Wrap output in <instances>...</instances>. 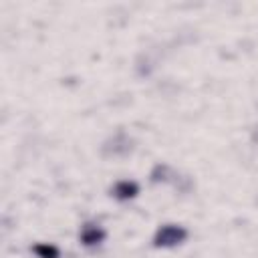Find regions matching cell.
<instances>
[{
  "label": "cell",
  "instance_id": "obj_1",
  "mask_svg": "<svg viewBox=\"0 0 258 258\" xmlns=\"http://www.w3.org/2000/svg\"><path fill=\"white\" fill-rule=\"evenodd\" d=\"M183 238H185V230H181L177 226H163L155 236V244L157 246H171Z\"/></svg>",
  "mask_w": 258,
  "mask_h": 258
},
{
  "label": "cell",
  "instance_id": "obj_2",
  "mask_svg": "<svg viewBox=\"0 0 258 258\" xmlns=\"http://www.w3.org/2000/svg\"><path fill=\"white\" fill-rule=\"evenodd\" d=\"M113 191H115L117 198L125 200V198H133V196L137 194V185H135L133 181H119Z\"/></svg>",
  "mask_w": 258,
  "mask_h": 258
},
{
  "label": "cell",
  "instance_id": "obj_3",
  "mask_svg": "<svg viewBox=\"0 0 258 258\" xmlns=\"http://www.w3.org/2000/svg\"><path fill=\"white\" fill-rule=\"evenodd\" d=\"M34 252L40 256V258H56L58 252L54 246H48V244H36L34 246Z\"/></svg>",
  "mask_w": 258,
  "mask_h": 258
},
{
  "label": "cell",
  "instance_id": "obj_4",
  "mask_svg": "<svg viewBox=\"0 0 258 258\" xmlns=\"http://www.w3.org/2000/svg\"><path fill=\"white\" fill-rule=\"evenodd\" d=\"M101 238H103V232L97 230V228H87V230L83 232V242H85V244H95V242H99Z\"/></svg>",
  "mask_w": 258,
  "mask_h": 258
}]
</instances>
